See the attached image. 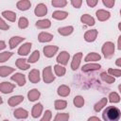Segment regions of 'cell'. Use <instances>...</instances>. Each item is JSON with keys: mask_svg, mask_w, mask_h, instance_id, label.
I'll return each mask as SVG.
<instances>
[{"mask_svg": "<svg viewBox=\"0 0 121 121\" xmlns=\"http://www.w3.org/2000/svg\"><path fill=\"white\" fill-rule=\"evenodd\" d=\"M120 116L121 112L116 107H108L103 112V118L108 121H117Z\"/></svg>", "mask_w": 121, "mask_h": 121, "instance_id": "cell-1", "label": "cell"}, {"mask_svg": "<svg viewBox=\"0 0 121 121\" xmlns=\"http://www.w3.org/2000/svg\"><path fill=\"white\" fill-rule=\"evenodd\" d=\"M113 49H114V47H113V44L112 43H105L104 46H103V48H102V50L104 52V55L106 57H108V58L112 56V54L113 53Z\"/></svg>", "mask_w": 121, "mask_h": 121, "instance_id": "cell-2", "label": "cell"}, {"mask_svg": "<svg viewBox=\"0 0 121 121\" xmlns=\"http://www.w3.org/2000/svg\"><path fill=\"white\" fill-rule=\"evenodd\" d=\"M35 13H36L37 16H43V15H44L46 13V7L43 6V4L37 6V8L35 9Z\"/></svg>", "mask_w": 121, "mask_h": 121, "instance_id": "cell-3", "label": "cell"}, {"mask_svg": "<svg viewBox=\"0 0 121 121\" xmlns=\"http://www.w3.org/2000/svg\"><path fill=\"white\" fill-rule=\"evenodd\" d=\"M57 47L56 46H46L44 47L43 51H44V55L47 56V57H51L55 54V52L57 51Z\"/></svg>", "mask_w": 121, "mask_h": 121, "instance_id": "cell-4", "label": "cell"}, {"mask_svg": "<svg viewBox=\"0 0 121 121\" xmlns=\"http://www.w3.org/2000/svg\"><path fill=\"white\" fill-rule=\"evenodd\" d=\"M50 68L51 67H47L43 71V78H44V81H46V82H50L51 80L54 79V77H52L50 74Z\"/></svg>", "mask_w": 121, "mask_h": 121, "instance_id": "cell-5", "label": "cell"}, {"mask_svg": "<svg viewBox=\"0 0 121 121\" xmlns=\"http://www.w3.org/2000/svg\"><path fill=\"white\" fill-rule=\"evenodd\" d=\"M68 59H69V54H68L67 52H62V53H60V54L59 55V57H58V61H59V62H61V63H63V64H65V63L67 62Z\"/></svg>", "mask_w": 121, "mask_h": 121, "instance_id": "cell-6", "label": "cell"}, {"mask_svg": "<svg viewBox=\"0 0 121 121\" xmlns=\"http://www.w3.org/2000/svg\"><path fill=\"white\" fill-rule=\"evenodd\" d=\"M12 88H13V85L9 84V82H3L1 84V90H2L3 93H9V92H11Z\"/></svg>", "mask_w": 121, "mask_h": 121, "instance_id": "cell-7", "label": "cell"}, {"mask_svg": "<svg viewBox=\"0 0 121 121\" xmlns=\"http://www.w3.org/2000/svg\"><path fill=\"white\" fill-rule=\"evenodd\" d=\"M30 6V3L26 0H23V1H20L18 4H17V7L20 9H23V10H26L29 8Z\"/></svg>", "mask_w": 121, "mask_h": 121, "instance_id": "cell-8", "label": "cell"}, {"mask_svg": "<svg viewBox=\"0 0 121 121\" xmlns=\"http://www.w3.org/2000/svg\"><path fill=\"white\" fill-rule=\"evenodd\" d=\"M96 15H97V18H98L99 20L103 21V20H106V19L109 18L110 13H109V12H106V11H104V10H99V11L96 12Z\"/></svg>", "mask_w": 121, "mask_h": 121, "instance_id": "cell-9", "label": "cell"}, {"mask_svg": "<svg viewBox=\"0 0 121 121\" xmlns=\"http://www.w3.org/2000/svg\"><path fill=\"white\" fill-rule=\"evenodd\" d=\"M95 36H96V31L95 30H91V31H88L86 34H85V39L86 41H94L95 39Z\"/></svg>", "mask_w": 121, "mask_h": 121, "instance_id": "cell-10", "label": "cell"}, {"mask_svg": "<svg viewBox=\"0 0 121 121\" xmlns=\"http://www.w3.org/2000/svg\"><path fill=\"white\" fill-rule=\"evenodd\" d=\"M30 47H31V44H30V43H26V44H24V45L19 49V54H20V55H26V54L28 53Z\"/></svg>", "mask_w": 121, "mask_h": 121, "instance_id": "cell-11", "label": "cell"}, {"mask_svg": "<svg viewBox=\"0 0 121 121\" xmlns=\"http://www.w3.org/2000/svg\"><path fill=\"white\" fill-rule=\"evenodd\" d=\"M11 78L14 79V80H16V81L19 83V85H21V86L25 84V78H24V76L21 75V74H17V75H15V76L11 77Z\"/></svg>", "mask_w": 121, "mask_h": 121, "instance_id": "cell-12", "label": "cell"}, {"mask_svg": "<svg viewBox=\"0 0 121 121\" xmlns=\"http://www.w3.org/2000/svg\"><path fill=\"white\" fill-rule=\"evenodd\" d=\"M80 58H81V53H78L74 57V60L72 62V68L73 69H77L78 68V66L79 64V59Z\"/></svg>", "mask_w": 121, "mask_h": 121, "instance_id": "cell-13", "label": "cell"}, {"mask_svg": "<svg viewBox=\"0 0 121 121\" xmlns=\"http://www.w3.org/2000/svg\"><path fill=\"white\" fill-rule=\"evenodd\" d=\"M29 79L32 82H37L39 81V72L36 70H33L30 74H29Z\"/></svg>", "mask_w": 121, "mask_h": 121, "instance_id": "cell-14", "label": "cell"}, {"mask_svg": "<svg viewBox=\"0 0 121 121\" xmlns=\"http://www.w3.org/2000/svg\"><path fill=\"white\" fill-rule=\"evenodd\" d=\"M81 21L83 22V23H86V24H88V25H94L95 24V21H94V19L92 18V17H90L89 15H83L82 17H81Z\"/></svg>", "mask_w": 121, "mask_h": 121, "instance_id": "cell-15", "label": "cell"}, {"mask_svg": "<svg viewBox=\"0 0 121 121\" xmlns=\"http://www.w3.org/2000/svg\"><path fill=\"white\" fill-rule=\"evenodd\" d=\"M39 95H40V93L37 90H32L31 92L28 93V97H29V100H31V101L37 99Z\"/></svg>", "mask_w": 121, "mask_h": 121, "instance_id": "cell-16", "label": "cell"}, {"mask_svg": "<svg viewBox=\"0 0 121 121\" xmlns=\"http://www.w3.org/2000/svg\"><path fill=\"white\" fill-rule=\"evenodd\" d=\"M22 40H24V38H20V37H13L10 42H9V44H10V48H13L14 46H16V44L18 43H20Z\"/></svg>", "mask_w": 121, "mask_h": 121, "instance_id": "cell-17", "label": "cell"}, {"mask_svg": "<svg viewBox=\"0 0 121 121\" xmlns=\"http://www.w3.org/2000/svg\"><path fill=\"white\" fill-rule=\"evenodd\" d=\"M52 38V36L50 34H47V33H41L40 36H39V40L41 42H47V41H50Z\"/></svg>", "mask_w": 121, "mask_h": 121, "instance_id": "cell-18", "label": "cell"}, {"mask_svg": "<svg viewBox=\"0 0 121 121\" xmlns=\"http://www.w3.org/2000/svg\"><path fill=\"white\" fill-rule=\"evenodd\" d=\"M2 15H3L4 17L9 19L10 21H14V20H15V17H16L15 14H14L13 12H11V11H4V12L2 13Z\"/></svg>", "mask_w": 121, "mask_h": 121, "instance_id": "cell-19", "label": "cell"}, {"mask_svg": "<svg viewBox=\"0 0 121 121\" xmlns=\"http://www.w3.org/2000/svg\"><path fill=\"white\" fill-rule=\"evenodd\" d=\"M12 71H13L12 68H9V67H1L0 73H1V76H2V77H6L8 74H9V73L12 72Z\"/></svg>", "mask_w": 121, "mask_h": 121, "instance_id": "cell-20", "label": "cell"}, {"mask_svg": "<svg viewBox=\"0 0 121 121\" xmlns=\"http://www.w3.org/2000/svg\"><path fill=\"white\" fill-rule=\"evenodd\" d=\"M73 30V27L72 26H69V27H63V28H60L59 29V32L62 35H67V34H70Z\"/></svg>", "mask_w": 121, "mask_h": 121, "instance_id": "cell-21", "label": "cell"}, {"mask_svg": "<svg viewBox=\"0 0 121 121\" xmlns=\"http://www.w3.org/2000/svg\"><path fill=\"white\" fill-rule=\"evenodd\" d=\"M24 97H22V96H13V97H11L10 99H9V103L11 105V106H13L14 104H17V103H19L22 99H23Z\"/></svg>", "mask_w": 121, "mask_h": 121, "instance_id": "cell-22", "label": "cell"}, {"mask_svg": "<svg viewBox=\"0 0 121 121\" xmlns=\"http://www.w3.org/2000/svg\"><path fill=\"white\" fill-rule=\"evenodd\" d=\"M66 16H67V13L66 12H60V11H56L53 14V17L56 18V19H63Z\"/></svg>", "mask_w": 121, "mask_h": 121, "instance_id": "cell-23", "label": "cell"}, {"mask_svg": "<svg viewBox=\"0 0 121 121\" xmlns=\"http://www.w3.org/2000/svg\"><path fill=\"white\" fill-rule=\"evenodd\" d=\"M59 94L61 95H67L69 94V88H67L66 86H61L59 88Z\"/></svg>", "mask_w": 121, "mask_h": 121, "instance_id": "cell-24", "label": "cell"}, {"mask_svg": "<svg viewBox=\"0 0 121 121\" xmlns=\"http://www.w3.org/2000/svg\"><path fill=\"white\" fill-rule=\"evenodd\" d=\"M50 26V23L48 20H43V21H40L37 22V26L39 27H48Z\"/></svg>", "mask_w": 121, "mask_h": 121, "instance_id": "cell-25", "label": "cell"}, {"mask_svg": "<svg viewBox=\"0 0 121 121\" xmlns=\"http://www.w3.org/2000/svg\"><path fill=\"white\" fill-rule=\"evenodd\" d=\"M100 66L97 64H90V65H85L83 66L82 70L83 71H88V70H94V69H98Z\"/></svg>", "mask_w": 121, "mask_h": 121, "instance_id": "cell-26", "label": "cell"}, {"mask_svg": "<svg viewBox=\"0 0 121 121\" xmlns=\"http://www.w3.org/2000/svg\"><path fill=\"white\" fill-rule=\"evenodd\" d=\"M11 56V53H9V52H3V53H1V55H0V61H5L6 60H8L9 57Z\"/></svg>", "mask_w": 121, "mask_h": 121, "instance_id": "cell-27", "label": "cell"}, {"mask_svg": "<svg viewBox=\"0 0 121 121\" xmlns=\"http://www.w3.org/2000/svg\"><path fill=\"white\" fill-rule=\"evenodd\" d=\"M25 60H17L16 63H17V65L20 67V69H26V68L28 67V65L25 63Z\"/></svg>", "mask_w": 121, "mask_h": 121, "instance_id": "cell-28", "label": "cell"}, {"mask_svg": "<svg viewBox=\"0 0 121 121\" xmlns=\"http://www.w3.org/2000/svg\"><path fill=\"white\" fill-rule=\"evenodd\" d=\"M100 59V56L99 55H97V54H90V55H88L87 57H86V60L88 61V60H99Z\"/></svg>", "mask_w": 121, "mask_h": 121, "instance_id": "cell-29", "label": "cell"}, {"mask_svg": "<svg viewBox=\"0 0 121 121\" xmlns=\"http://www.w3.org/2000/svg\"><path fill=\"white\" fill-rule=\"evenodd\" d=\"M74 102H75V104L77 105V107H81L82 104H83V98H82L81 96H77V97L75 98Z\"/></svg>", "mask_w": 121, "mask_h": 121, "instance_id": "cell-30", "label": "cell"}, {"mask_svg": "<svg viewBox=\"0 0 121 121\" xmlns=\"http://www.w3.org/2000/svg\"><path fill=\"white\" fill-rule=\"evenodd\" d=\"M41 110H42V107H41V105L40 104H38V105H35V107H34V110H33V115L36 117V116H38L39 114H40V112H41Z\"/></svg>", "mask_w": 121, "mask_h": 121, "instance_id": "cell-31", "label": "cell"}, {"mask_svg": "<svg viewBox=\"0 0 121 121\" xmlns=\"http://www.w3.org/2000/svg\"><path fill=\"white\" fill-rule=\"evenodd\" d=\"M19 26L21 28H25L27 26V20L26 18H21L19 21Z\"/></svg>", "mask_w": 121, "mask_h": 121, "instance_id": "cell-32", "label": "cell"}, {"mask_svg": "<svg viewBox=\"0 0 121 121\" xmlns=\"http://www.w3.org/2000/svg\"><path fill=\"white\" fill-rule=\"evenodd\" d=\"M38 59H39V51H35V52L33 53V55L30 56L29 61H30V62H35Z\"/></svg>", "mask_w": 121, "mask_h": 121, "instance_id": "cell-33", "label": "cell"}, {"mask_svg": "<svg viewBox=\"0 0 121 121\" xmlns=\"http://www.w3.org/2000/svg\"><path fill=\"white\" fill-rule=\"evenodd\" d=\"M55 71H56V73H57L59 76H62V75L64 74V72H65L64 68H63V67H60V66H59V65L55 66Z\"/></svg>", "mask_w": 121, "mask_h": 121, "instance_id": "cell-34", "label": "cell"}, {"mask_svg": "<svg viewBox=\"0 0 121 121\" xmlns=\"http://www.w3.org/2000/svg\"><path fill=\"white\" fill-rule=\"evenodd\" d=\"M106 102H107L106 98L102 99V100H101V101H100L99 103H97V104L95 105V111H99V110H100V109H101V108L103 107V105H104V104H105Z\"/></svg>", "mask_w": 121, "mask_h": 121, "instance_id": "cell-35", "label": "cell"}, {"mask_svg": "<svg viewBox=\"0 0 121 121\" xmlns=\"http://www.w3.org/2000/svg\"><path fill=\"white\" fill-rule=\"evenodd\" d=\"M52 4L54 6L59 7V6H64L66 4V2H65V0H53L52 1Z\"/></svg>", "mask_w": 121, "mask_h": 121, "instance_id": "cell-36", "label": "cell"}, {"mask_svg": "<svg viewBox=\"0 0 121 121\" xmlns=\"http://www.w3.org/2000/svg\"><path fill=\"white\" fill-rule=\"evenodd\" d=\"M102 78L104 79V80H106V81H108L109 83H112V82H113L114 81V78H110L109 76H107L106 75V73H102Z\"/></svg>", "mask_w": 121, "mask_h": 121, "instance_id": "cell-37", "label": "cell"}, {"mask_svg": "<svg viewBox=\"0 0 121 121\" xmlns=\"http://www.w3.org/2000/svg\"><path fill=\"white\" fill-rule=\"evenodd\" d=\"M110 98H111L110 100L112 102H117V101H119V97H118V95L115 93H112L110 95Z\"/></svg>", "mask_w": 121, "mask_h": 121, "instance_id": "cell-38", "label": "cell"}, {"mask_svg": "<svg viewBox=\"0 0 121 121\" xmlns=\"http://www.w3.org/2000/svg\"><path fill=\"white\" fill-rule=\"evenodd\" d=\"M65 105H66V103L64 101H57L56 102V108L57 109H62L65 107Z\"/></svg>", "mask_w": 121, "mask_h": 121, "instance_id": "cell-39", "label": "cell"}, {"mask_svg": "<svg viewBox=\"0 0 121 121\" xmlns=\"http://www.w3.org/2000/svg\"><path fill=\"white\" fill-rule=\"evenodd\" d=\"M109 73L110 74H112L114 76H117V77L121 76V71L120 70H112V69H110L109 70Z\"/></svg>", "mask_w": 121, "mask_h": 121, "instance_id": "cell-40", "label": "cell"}, {"mask_svg": "<svg viewBox=\"0 0 121 121\" xmlns=\"http://www.w3.org/2000/svg\"><path fill=\"white\" fill-rule=\"evenodd\" d=\"M72 4L76 8H79L80 5H81V0H72Z\"/></svg>", "mask_w": 121, "mask_h": 121, "instance_id": "cell-41", "label": "cell"}, {"mask_svg": "<svg viewBox=\"0 0 121 121\" xmlns=\"http://www.w3.org/2000/svg\"><path fill=\"white\" fill-rule=\"evenodd\" d=\"M103 2H104V4L106 5V6H108V7H112V5H113V2H114V0H103Z\"/></svg>", "mask_w": 121, "mask_h": 121, "instance_id": "cell-42", "label": "cell"}, {"mask_svg": "<svg viewBox=\"0 0 121 121\" xmlns=\"http://www.w3.org/2000/svg\"><path fill=\"white\" fill-rule=\"evenodd\" d=\"M87 2H88V5H89V6H91V7H94V6L96 4L97 0H87Z\"/></svg>", "mask_w": 121, "mask_h": 121, "instance_id": "cell-43", "label": "cell"}, {"mask_svg": "<svg viewBox=\"0 0 121 121\" xmlns=\"http://www.w3.org/2000/svg\"><path fill=\"white\" fill-rule=\"evenodd\" d=\"M0 23H1V28L2 29H8L9 28V26H5V23H4L3 20H1Z\"/></svg>", "mask_w": 121, "mask_h": 121, "instance_id": "cell-44", "label": "cell"}, {"mask_svg": "<svg viewBox=\"0 0 121 121\" xmlns=\"http://www.w3.org/2000/svg\"><path fill=\"white\" fill-rule=\"evenodd\" d=\"M118 44H119V45H118V48H119V49H121V36L119 37V41H118Z\"/></svg>", "mask_w": 121, "mask_h": 121, "instance_id": "cell-45", "label": "cell"}, {"mask_svg": "<svg viewBox=\"0 0 121 121\" xmlns=\"http://www.w3.org/2000/svg\"><path fill=\"white\" fill-rule=\"evenodd\" d=\"M116 64H117V65H121V59H118V60H117Z\"/></svg>", "mask_w": 121, "mask_h": 121, "instance_id": "cell-46", "label": "cell"}, {"mask_svg": "<svg viewBox=\"0 0 121 121\" xmlns=\"http://www.w3.org/2000/svg\"><path fill=\"white\" fill-rule=\"evenodd\" d=\"M5 45H4V42H1V48H4Z\"/></svg>", "mask_w": 121, "mask_h": 121, "instance_id": "cell-47", "label": "cell"}, {"mask_svg": "<svg viewBox=\"0 0 121 121\" xmlns=\"http://www.w3.org/2000/svg\"><path fill=\"white\" fill-rule=\"evenodd\" d=\"M119 28H120V29H121V24H120V25H119Z\"/></svg>", "mask_w": 121, "mask_h": 121, "instance_id": "cell-48", "label": "cell"}, {"mask_svg": "<svg viewBox=\"0 0 121 121\" xmlns=\"http://www.w3.org/2000/svg\"><path fill=\"white\" fill-rule=\"evenodd\" d=\"M119 89H120V90H121V85H120V86H119Z\"/></svg>", "mask_w": 121, "mask_h": 121, "instance_id": "cell-49", "label": "cell"}]
</instances>
